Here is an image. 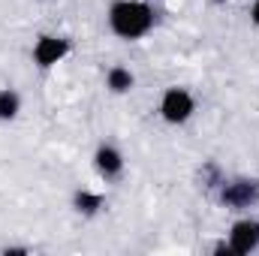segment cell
Listing matches in <instances>:
<instances>
[{
	"mask_svg": "<svg viewBox=\"0 0 259 256\" xmlns=\"http://www.w3.org/2000/svg\"><path fill=\"white\" fill-rule=\"evenodd\" d=\"M109 30L121 39H142L154 30V6L145 0H115L109 6Z\"/></svg>",
	"mask_w": 259,
	"mask_h": 256,
	"instance_id": "cell-1",
	"label": "cell"
},
{
	"mask_svg": "<svg viewBox=\"0 0 259 256\" xmlns=\"http://www.w3.org/2000/svg\"><path fill=\"white\" fill-rule=\"evenodd\" d=\"M196 115V97L187 88H166V94L160 97V118L172 127H181L187 124Z\"/></svg>",
	"mask_w": 259,
	"mask_h": 256,
	"instance_id": "cell-2",
	"label": "cell"
},
{
	"mask_svg": "<svg viewBox=\"0 0 259 256\" xmlns=\"http://www.w3.org/2000/svg\"><path fill=\"white\" fill-rule=\"evenodd\" d=\"M72 52V42L66 36H58V33H42L36 42H33V64L39 69H52L64 61L66 55Z\"/></svg>",
	"mask_w": 259,
	"mask_h": 256,
	"instance_id": "cell-3",
	"label": "cell"
},
{
	"mask_svg": "<svg viewBox=\"0 0 259 256\" xmlns=\"http://www.w3.org/2000/svg\"><path fill=\"white\" fill-rule=\"evenodd\" d=\"M220 202L226 208H250L259 202V181H247V178H238V181H220Z\"/></svg>",
	"mask_w": 259,
	"mask_h": 256,
	"instance_id": "cell-4",
	"label": "cell"
},
{
	"mask_svg": "<svg viewBox=\"0 0 259 256\" xmlns=\"http://www.w3.org/2000/svg\"><path fill=\"white\" fill-rule=\"evenodd\" d=\"M229 247H232L235 256L253 253L259 247V220L244 217V220L232 223V229H229Z\"/></svg>",
	"mask_w": 259,
	"mask_h": 256,
	"instance_id": "cell-5",
	"label": "cell"
},
{
	"mask_svg": "<svg viewBox=\"0 0 259 256\" xmlns=\"http://www.w3.org/2000/svg\"><path fill=\"white\" fill-rule=\"evenodd\" d=\"M94 166H97V172H100L106 181H115V178L124 172V154H121L115 145L103 142V145L94 151Z\"/></svg>",
	"mask_w": 259,
	"mask_h": 256,
	"instance_id": "cell-6",
	"label": "cell"
},
{
	"mask_svg": "<svg viewBox=\"0 0 259 256\" xmlns=\"http://www.w3.org/2000/svg\"><path fill=\"white\" fill-rule=\"evenodd\" d=\"M133 84H136V75L130 72L127 66H112V69L106 72V88H109L112 94H130Z\"/></svg>",
	"mask_w": 259,
	"mask_h": 256,
	"instance_id": "cell-7",
	"label": "cell"
},
{
	"mask_svg": "<svg viewBox=\"0 0 259 256\" xmlns=\"http://www.w3.org/2000/svg\"><path fill=\"white\" fill-rule=\"evenodd\" d=\"M21 112V97L12 88H0V121H15Z\"/></svg>",
	"mask_w": 259,
	"mask_h": 256,
	"instance_id": "cell-8",
	"label": "cell"
},
{
	"mask_svg": "<svg viewBox=\"0 0 259 256\" xmlns=\"http://www.w3.org/2000/svg\"><path fill=\"white\" fill-rule=\"evenodd\" d=\"M72 205H75V211H78V214H97V211L106 205V199H103L100 193L78 190V193H75V199H72Z\"/></svg>",
	"mask_w": 259,
	"mask_h": 256,
	"instance_id": "cell-9",
	"label": "cell"
},
{
	"mask_svg": "<svg viewBox=\"0 0 259 256\" xmlns=\"http://www.w3.org/2000/svg\"><path fill=\"white\" fill-rule=\"evenodd\" d=\"M250 21L259 27V0H253V3H250Z\"/></svg>",
	"mask_w": 259,
	"mask_h": 256,
	"instance_id": "cell-10",
	"label": "cell"
},
{
	"mask_svg": "<svg viewBox=\"0 0 259 256\" xmlns=\"http://www.w3.org/2000/svg\"><path fill=\"white\" fill-rule=\"evenodd\" d=\"M3 253L6 256H18V253H30V250H27V247H6Z\"/></svg>",
	"mask_w": 259,
	"mask_h": 256,
	"instance_id": "cell-11",
	"label": "cell"
}]
</instances>
